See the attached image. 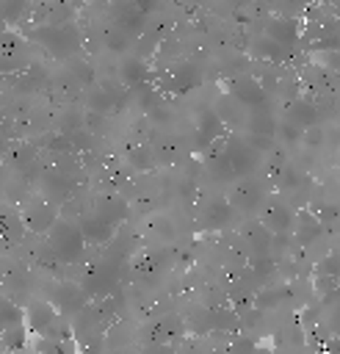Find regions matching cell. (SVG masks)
I'll use <instances>...</instances> for the list:
<instances>
[{"instance_id": "cell-14", "label": "cell", "mask_w": 340, "mask_h": 354, "mask_svg": "<svg viewBox=\"0 0 340 354\" xmlns=\"http://www.w3.org/2000/svg\"><path fill=\"white\" fill-rule=\"evenodd\" d=\"M224 138V122L218 119V113L216 111H205L202 116H199V124H196V147L199 149H210L216 141H221Z\"/></svg>"}, {"instance_id": "cell-12", "label": "cell", "mask_w": 340, "mask_h": 354, "mask_svg": "<svg viewBox=\"0 0 340 354\" xmlns=\"http://www.w3.org/2000/svg\"><path fill=\"white\" fill-rule=\"evenodd\" d=\"M166 271V257H163V252H155V249H149V252H144V254H138L135 260H133V277H135V282H155L160 274Z\"/></svg>"}, {"instance_id": "cell-3", "label": "cell", "mask_w": 340, "mask_h": 354, "mask_svg": "<svg viewBox=\"0 0 340 354\" xmlns=\"http://www.w3.org/2000/svg\"><path fill=\"white\" fill-rule=\"evenodd\" d=\"M227 94H229L240 108H257V111H263L265 102H268L265 86H263L257 77H252V75H238V77H232V80L227 83Z\"/></svg>"}, {"instance_id": "cell-25", "label": "cell", "mask_w": 340, "mask_h": 354, "mask_svg": "<svg viewBox=\"0 0 340 354\" xmlns=\"http://www.w3.org/2000/svg\"><path fill=\"white\" fill-rule=\"evenodd\" d=\"M11 83H14V88H19V91H36V88H41V86L47 83V72L41 69V64H30L25 72L14 75Z\"/></svg>"}, {"instance_id": "cell-7", "label": "cell", "mask_w": 340, "mask_h": 354, "mask_svg": "<svg viewBox=\"0 0 340 354\" xmlns=\"http://www.w3.org/2000/svg\"><path fill=\"white\" fill-rule=\"evenodd\" d=\"M30 66V55H28V41L6 33L3 44H0V75H19Z\"/></svg>"}, {"instance_id": "cell-18", "label": "cell", "mask_w": 340, "mask_h": 354, "mask_svg": "<svg viewBox=\"0 0 340 354\" xmlns=\"http://www.w3.org/2000/svg\"><path fill=\"white\" fill-rule=\"evenodd\" d=\"M147 80H149V66H147L144 58L133 55V58H124L122 61V66H119V83L124 88H141V86H147Z\"/></svg>"}, {"instance_id": "cell-20", "label": "cell", "mask_w": 340, "mask_h": 354, "mask_svg": "<svg viewBox=\"0 0 340 354\" xmlns=\"http://www.w3.org/2000/svg\"><path fill=\"white\" fill-rule=\"evenodd\" d=\"M232 218H235V210L229 207V202H227V199H216V202H210V205L205 207V213H202V227H205V230H221V227H227Z\"/></svg>"}, {"instance_id": "cell-8", "label": "cell", "mask_w": 340, "mask_h": 354, "mask_svg": "<svg viewBox=\"0 0 340 354\" xmlns=\"http://www.w3.org/2000/svg\"><path fill=\"white\" fill-rule=\"evenodd\" d=\"M22 321H25V329H28L33 337H44L53 326L61 324V321H58V310H55L53 301H30V304L25 307Z\"/></svg>"}, {"instance_id": "cell-13", "label": "cell", "mask_w": 340, "mask_h": 354, "mask_svg": "<svg viewBox=\"0 0 340 354\" xmlns=\"http://www.w3.org/2000/svg\"><path fill=\"white\" fill-rule=\"evenodd\" d=\"M182 332H185V324H182L177 315H166V318H158L155 324L147 326L144 340H147L149 346H166L171 337L182 335Z\"/></svg>"}, {"instance_id": "cell-2", "label": "cell", "mask_w": 340, "mask_h": 354, "mask_svg": "<svg viewBox=\"0 0 340 354\" xmlns=\"http://www.w3.org/2000/svg\"><path fill=\"white\" fill-rule=\"evenodd\" d=\"M33 41H39L47 53L58 55V58H66V55H75L77 47H80V36H77V28L72 22H58V25H39L36 30H30Z\"/></svg>"}, {"instance_id": "cell-9", "label": "cell", "mask_w": 340, "mask_h": 354, "mask_svg": "<svg viewBox=\"0 0 340 354\" xmlns=\"http://www.w3.org/2000/svg\"><path fill=\"white\" fill-rule=\"evenodd\" d=\"M199 80H202L199 66L191 61H180L166 69V75L160 77V88L171 91V94H182V91H191L193 86H199Z\"/></svg>"}, {"instance_id": "cell-29", "label": "cell", "mask_w": 340, "mask_h": 354, "mask_svg": "<svg viewBox=\"0 0 340 354\" xmlns=\"http://www.w3.org/2000/svg\"><path fill=\"white\" fill-rule=\"evenodd\" d=\"M127 158H130V163H133L135 171H149L155 166V155H152L149 147H133Z\"/></svg>"}, {"instance_id": "cell-34", "label": "cell", "mask_w": 340, "mask_h": 354, "mask_svg": "<svg viewBox=\"0 0 340 354\" xmlns=\"http://www.w3.org/2000/svg\"><path fill=\"white\" fill-rule=\"evenodd\" d=\"M329 332L334 337H340V307H334V313L329 315Z\"/></svg>"}, {"instance_id": "cell-21", "label": "cell", "mask_w": 340, "mask_h": 354, "mask_svg": "<svg viewBox=\"0 0 340 354\" xmlns=\"http://www.w3.org/2000/svg\"><path fill=\"white\" fill-rule=\"evenodd\" d=\"M28 346H30V332L25 329V321L0 329V348L3 351H22Z\"/></svg>"}, {"instance_id": "cell-36", "label": "cell", "mask_w": 340, "mask_h": 354, "mask_svg": "<svg viewBox=\"0 0 340 354\" xmlns=\"http://www.w3.org/2000/svg\"><path fill=\"white\" fill-rule=\"evenodd\" d=\"M213 354H227V351H213Z\"/></svg>"}, {"instance_id": "cell-6", "label": "cell", "mask_w": 340, "mask_h": 354, "mask_svg": "<svg viewBox=\"0 0 340 354\" xmlns=\"http://www.w3.org/2000/svg\"><path fill=\"white\" fill-rule=\"evenodd\" d=\"M227 202H229V207H232V210L254 213L257 207H263V205H265V194H263V188H260V183H257V180L243 177V180H238V183L227 191Z\"/></svg>"}, {"instance_id": "cell-4", "label": "cell", "mask_w": 340, "mask_h": 354, "mask_svg": "<svg viewBox=\"0 0 340 354\" xmlns=\"http://www.w3.org/2000/svg\"><path fill=\"white\" fill-rule=\"evenodd\" d=\"M271 235H293V227H296V210L287 205V202H279V199H268L263 205V213L257 218Z\"/></svg>"}, {"instance_id": "cell-37", "label": "cell", "mask_w": 340, "mask_h": 354, "mask_svg": "<svg viewBox=\"0 0 340 354\" xmlns=\"http://www.w3.org/2000/svg\"><path fill=\"white\" fill-rule=\"evenodd\" d=\"M0 155H3V147H0Z\"/></svg>"}, {"instance_id": "cell-22", "label": "cell", "mask_w": 340, "mask_h": 354, "mask_svg": "<svg viewBox=\"0 0 340 354\" xmlns=\"http://www.w3.org/2000/svg\"><path fill=\"white\" fill-rule=\"evenodd\" d=\"M22 232H25L22 216H14V213H0V246H3V249L17 246V243L22 241Z\"/></svg>"}, {"instance_id": "cell-28", "label": "cell", "mask_w": 340, "mask_h": 354, "mask_svg": "<svg viewBox=\"0 0 340 354\" xmlns=\"http://www.w3.org/2000/svg\"><path fill=\"white\" fill-rule=\"evenodd\" d=\"M25 315V310L11 299V296H3L0 293V329L11 326V324H19Z\"/></svg>"}, {"instance_id": "cell-15", "label": "cell", "mask_w": 340, "mask_h": 354, "mask_svg": "<svg viewBox=\"0 0 340 354\" xmlns=\"http://www.w3.org/2000/svg\"><path fill=\"white\" fill-rule=\"evenodd\" d=\"M318 119H321V111H318V105L312 100H307V97L290 100V105H287V122H293L301 130H310V127L318 124Z\"/></svg>"}, {"instance_id": "cell-24", "label": "cell", "mask_w": 340, "mask_h": 354, "mask_svg": "<svg viewBox=\"0 0 340 354\" xmlns=\"http://www.w3.org/2000/svg\"><path fill=\"white\" fill-rule=\"evenodd\" d=\"M252 53H254L257 58L268 61V64H282L290 50L282 47V44H276V41H271L268 36H260V39H254V44H252Z\"/></svg>"}, {"instance_id": "cell-35", "label": "cell", "mask_w": 340, "mask_h": 354, "mask_svg": "<svg viewBox=\"0 0 340 354\" xmlns=\"http://www.w3.org/2000/svg\"><path fill=\"white\" fill-rule=\"evenodd\" d=\"M257 354H274L271 348H257Z\"/></svg>"}, {"instance_id": "cell-10", "label": "cell", "mask_w": 340, "mask_h": 354, "mask_svg": "<svg viewBox=\"0 0 340 354\" xmlns=\"http://www.w3.org/2000/svg\"><path fill=\"white\" fill-rule=\"evenodd\" d=\"M55 221H58V207L53 205V202H47V199H36V202H30L25 210H22V224H25V230H30V232H50L53 227H55Z\"/></svg>"}, {"instance_id": "cell-30", "label": "cell", "mask_w": 340, "mask_h": 354, "mask_svg": "<svg viewBox=\"0 0 340 354\" xmlns=\"http://www.w3.org/2000/svg\"><path fill=\"white\" fill-rule=\"evenodd\" d=\"M227 354H257V346H254L249 337L238 335V337H232V340H229V348H227Z\"/></svg>"}, {"instance_id": "cell-26", "label": "cell", "mask_w": 340, "mask_h": 354, "mask_svg": "<svg viewBox=\"0 0 340 354\" xmlns=\"http://www.w3.org/2000/svg\"><path fill=\"white\" fill-rule=\"evenodd\" d=\"M246 136H257V138H271L274 141V130H276V122L268 111H252V116L246 119Z\"/></svg>"}, {"instance_id": "cell-11", "label": "cell", "mask_w": 340, "mask_h": 354, "mask_svg": "<svg viewBox=\"0 0 340 354\" xmlns=\"http://www.w3.org/2000/svg\"><path fill=\"white\" fill-rule=\"evenodd\" d=\"M265 36L271 41H276V44L290 50L299 41V36H301V19H296V17H274L265 25Z\"/></svg>"}, {"instance_id": "cell-23", "label": "cell", "mask_w": 340, "mask_h": 354, "mask_svg": "<svg viewBox=\"0 0 340 354\" xmlns=\"http://www.w3.org/2000/svg\"><path fill=\"white\" fill-rule=\"evenodd\" d=\"M94 213L100 216V218H105L108 224H119V221H124L127 218V205H124V199H119V196H102L97 205H94Z\"/></svg>"}, {"instance_id": "cell-32", "label": "cell", "mask_w": 340, "mask_h": 354, "mask_svg": "<svg viewBox=\"0 0 340 354\" xmlns=\"http://www.w3.org/2000/svg\"><path fill=\"white\" fill-rule=\"evenodd\" d=\"M279 133H282V138H285V141H301V136H304V130H301V127H296V124H293V122H287V119L279 124Z\"/></svg>"}, {"instance_id": "cell-19", "label": "cell", "mask_w": 340, "mask_h": 354, "mask_svg": "<svg viewBox=\"0 0 340 354\" xmlns=\"http://www.w3.org/2000/svg\"><path fill=\"white\" fill-rule=\"evenodd\" d=\"M321 235V218L310 210V207H301L296 213V227H293V241L301 243V246H310L315 238Z\"/></svg>"}, {"instance_id": "cell-5", "label": "cell", "mask_w": 340, "mask_h": 354, "mask_svg": "<svg viewBox=\"0 0 340 354\" xmlns=\"http://www.w3.org/2000/svg\"><path fill=\"white\" fill-rule=\"evenodd\" d=\"M224 152H227V160H229V166H232V171H235L238 180L249 177V171L260 160V155L249 147V141L243 136H227L224 138Z\"/></svg>"}, {"instance_id": "cell-27", "label": "cell", "mask_w": 340, "mask_h": 354, "mask_svg": "<svg viewBox=\"0 0 340 354\" xmlns=\"http://www.w3.org/2000/svg\"><path fill=\"white\" fill-rule=\"evenodd\" d=\"M33 354H77L75 340H53V337H30Z\"/></svg>"}, {"instance_id": "cell-1", "label": "cell", "mask_w": 340, "mask_h": 354, "mask_svg": "<svg viewBox=\"0 0 340 354\" xmlns=\"http://www.w3.org/2000/svg\"><path fill=\"white\" fill-rule=\"evenodd\" d=\"M47 249L58 263H77L86 252V238L77 224L58 218L55 227L47 232Z\"/></svg>"}, {"instance_id": "cell-17", "label": "cell", "mask_w": 340, "mask_h": 354, "mask_svg": "<svg viewBox=\"0 0 340 354\" xmlns=\"http://www.w3.org/2000/svg\"><path fill=\"white\" fill-rule=\"evenodd\" d=\"M86 301H88V293L83 290V285H58L53 296L55 310H64V313H80L86 310Z\"/></svg>"}, {"instance_id": "cell-31", "label": "cell", "mask_w": 340, "mask_h": 354, "mask_svg": "<svg viewBox=\"0 0 340 354\" xmlns=\"http://www.w3.org/2000/svg\"><path fill=\"white\" fill-rule=\"evenodd\" d=\"M127 41H130V36L124 33V30H119L116 25L108 30V36H105V44L111 47V50H124L127 47Z\"/></svg>"}, {"instance_id": "cell-16", "label": "cell", "mask_w": 340, "mask_h": 354, "mask_svg": "<svg viewBox=\"0 0 340 354\" xmlns=\"http://www.w3.org/2000/svg\"><path fill=\"white\" fill-rule=\"evenodd\" d=\"M77 227H80L86 243H105V241L113 238V230H116L113 224H108L105 218H100L94 210L91 213H83L80 221H77Z\"/></svg>"}, {"instance_id": "cell-33", "label": "cell", "mask_w": 340, "mask_h": 354, "mask_svg": "<svg viewBox=\"0 0 340 354\" xmlns=\"http://www.w3.org/2000/svg\"><path fill=\"white\" fill-rule=\"evenodd\" d=\"M301 141H307L310 147H315V144H321V141H323V130H321V127H310V130H304Z\"/></svg>"}]
</instances>
